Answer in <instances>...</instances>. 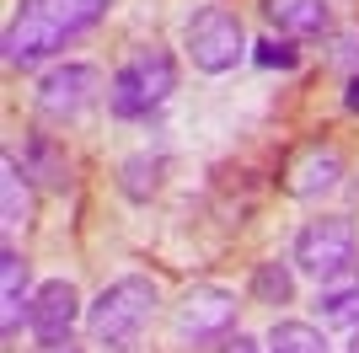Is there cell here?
Here are the masks:
<instances>
[{
    "label": "cell",
    "instance_id": "6",
    "mask_svg": "<svg viewBox=\"0 0 359 353\" xmlns=\"http://www.w3.org/2000/svg\"><path fill=\"white\" fill-rule=\"evenodd\" d=\"M97 97H107V81L86 59H65L54 70H43L38 86H32V107H38V118H48V123H75L81 113L97 107Z\"/></svg>",
    "mask_w": 359,
    "mask_h": 353
},
{
    "label": "cell",
    "instance_id": "17",
    "mask_svg": "<svg viewBox=\"0 0 359 353\" xmlns=\"http://www.w3.org/2000/svg\"><path fill=\"white\" fill-rule=\"evenodd\" d=\"M156 182H161V161H150V155H129V161L118 166V188H123V198H135V204H145L150 193H156Z\"/></svg>",
    "mask_w": 359,
    "mask_h": 353
},
{
    "label": "cell",
    "instance_id": "23",
    "mask_svg": "<svg viewBox=\"0 0 359 353\" xmlns=\"http://www.w3.org/2000/svg\"><path fill=\"white\" fill-rule=\"evenodd\" d=\"M348 353H359V326H354V338H348Z\"/></svg>",
    "mask_w": 359,
    "mask_h": 353
},
{
    "label": "cell",
    "instance_id": "15",
    "mask_svg": "<svg viewBox=\"0 0 359 353\" xmlns=\"http://www.w3.org/2000/svg\"><path fill=\"white\" fill-rule=\"evenodd\" d=\"M252 300L257 305H290L295 300V263H285V257L257 263L252 268Z\"/></svg>",
    "mask_w": 359,
    "mask_h": 353
},
{
    "label": "cell",
    "instance_id": "4",
    "mask_svg": "<svg viewBox=\"0 0 359 353\" xmlns=\"http://www.w3.org/2000/svg\"><path fill=\"white\" fill-rule=\"evenodd\" d=\"M182 54L194 59L198 75H225V70H236L241 59L252 54V43H247L241 16L231 11V6H220V0H210V6H198V11L188 16V27H182Z\"/></svg>",
    "mask_w": 359,
    "mask_h": 353
},
{
    "label": "cell",
    "instance_id": "22",
    "mask_svg": "<svg viewBox=\"0 0 359 353\" xmlns=\"http://www.w3.org/2000/svg\"><path fill=\"white\" fill-rule=\"evenodd\" d=\"M344 113H359V70L344 81Z\"/></svg>",
    "mask_w": 359,
    "mask_h": 353
},
{
    "label": "cell",
    "instance_id": "3",
    "mask_svg": "<svg viewBox=\"0 0 359 353\" xmlns=\"http://www.w3.org/2000/svg\"><path fill=\"white\" fill-rule=\"evenodd\" d=\"M172 91H177V59H172V48L150 43L113 70V81H107V113L135 123V118H150L156 107H166Z\"/></svg>",
    "mask_w": 359,
    "mask_h": 353
},
{
    "label": "cell",
    "instance_id": "13",
    "mask_svg": "<svg viewBox=\"0 0 359 353\" xmlns=\"http://www.w3.org/2000/svg\"><path fill=\"white\" fill-rule=\"evenodd\" d=\"M32 214V193H27V166L16 161L11 150L0 155V225H6V235L22 230Z\"/></svg>",
    "mask_w": 359,
    "mask_h": 353
},
{
    "label": "cell",
    "instance_id": "16",
    "mask_svg": "<svg viewBox=\"0 0 359 353\" xmlns=\"http://www.w3.org/2000/svg\"><path fill=\"white\" fill-rule=\"evenodd\" d=\"M263 342H269V353H327V326H316V321H273Z\"/></svg>",
    "mask_w": 359,
    "mask_h": 353
},
{
    "label": "cell",
    "instance_id": "7",
    "mask_svg": "<svg viewBox=\"0 0 359 353\" xmlns=\"http://www.w3.org/2000/svg\"><path fill=\"white\" fill-rule=\"evenodd\" d=\"M236 289L225 284H194L172 305V342L177 348H198V342H215V338H231L236 326Z\"/></svg>",
    "mask_w": 359,
    "mask_h": 353
},
{
    "label": "cell",
    "instance_id": "14",
    "mask_svg": "<svg viewBox=\"0 0 359 353\" xmlns=\"http://www.w3.org/2000/svg\"><path fill=\"white\" fill-rule=\"evenodd\" d=\"M316 321H322V326H344V321L359 326V279H354V273L316 289Z\"/></svg>",
    "mask_w": 359,
    "mask_h": 353
},
{
    "label": "cell",
    "instance_id": "9",
    "mask_svg": "<svg viewBox=\"0 0 359 353\" xmlns=\"http://www.w3.org/2000/svg\"><path fill=\"white\" fill-rule=\"evenodd\" d=\"M344 182V155L332 145H306L295 161L285 166V193L290 198H322Z\"/></svg>",
    "mask_w": 359,
    "mask_h": 353
},
{
    "label": "cell",
    "instance_id": "21",
    "mask_svg": "<svg viewBox=\"0 0 359 353\" xmlns=\"http://www.w3.org/2000/svg\"><path fill=\"white\" fill-rule=\"evenodd\" d=\"M32 353H86V348H81L75 338H54V342H38Z\"/></svg>",
    "mask_w": 359,
    "mask_h": 353
},
{
    "label": "cell",
    "instance_id": "19",
    "mask_svg": "<svg viewBox=\"0 0 359 353\" xmlns=\"http://www.w3.org/2000/svg\"><path fill=\"white\" fill-rule=\"evenodd\" d=\"M220 353H269V342L247 338V332H236V338H220Z\"/></svg>",
    "mask_w": 359,
    "mask_h": 353
},
{
    "label": "cell",
    "instance_id": "20",
    "mask_svg": "<svg viewBox=\"0 0 359 353\" xmlns=\"http://www.w3.org/2000/svg\"><path fill=\"white\" fill-rule=\"evenodd\" d=\"M332 59H348V64H354V59H359V27H348L344 38H338V48H332Z\"/></svg>",
    "mask_w": 359,
    "mask_h": 353
},
{
    "label": "cell",
    "instance_id": "11",
    "mask_svg": "<svg viewBox=\"0 0 359 353\" xmlns=\"http://www.w3.org/2000/svg\"><path fill=\"white\" fill-rule=\"evenodd\" d=\"M263 16H269V27H279L285 38H316V32L332 27L327 0H263Z\"/></svg>",
    "mask_w": 359,
    "mask_h": 353
},
{
    "label": "cell",
    "instance_id": "2",
    "mask_svg": "<svg viewBox=\"0 0 359 353\" xmlns=\"http://www.w3.org/2000/svg\"><path fill=\"white\" fill-rule=\"evenodd\" d=\"M156 305H161L156 279H145V273H123V279H113L86 305V338H91V348H102V353H135L140 338H145V326H150V316H156Z\"/></svg>",
    "mask_w": 359,
    "mask_h": 353
},
{
    "label": "cell",
    "instance_id": "12",
    "mask_svg": "<svg viewBox=\"0 0 359 353\" xmlns=\"http://www.w3.org/2000/svg\"><path fill=\"white\" fill-rule=\"evenodd\" d=\"M22 166H27V176H38V182L54 188V193L70 188V155H65V145L54 139V134H43V129L27 134V145H22Z\"/></svg>",
    "mask_w": 359,
    "mask_h": 353
},
{
    "label": "cell",
    "instance_id": "8",
    "mask_svg": "<svg viewBox=\"0 0 359 353\" xmlns=\"http://www.w3.org/2000/svg\"><path fill=\"white\" fill-rule=\"evenodd\" d=\"M81 316H86V305H81V289H75L70 279H48V284H38V289H32V316H27V326H32V338H38V342L70 338Z\"/></svg>",
    "mask_w": 359,
    "mask_h": 353
},
{
    "label": "cell",
    "instance_id": "5",
    "mask_svg": "<svg viewBox=\"0 0 359 353\" xmlns=\"http://www.w3.org/2000/svg\"><path fill=\"white\" fill-rule=\"evenodd\" d=\"M290 263L316 284H338L354 273L359 263V230L348 214H322V220H306L290 247Z\"/></svg>",
    "mask_w": 359,
    "mask_h": 353
},
{
    "label": "cell",
    "instance_id": "1",
    "mask_svg": "<svg viewBox=\"0 0 359 353\" xmlns=\"http://www.w3.org/2000/svg\"><path fill=\"white\" fill-rule=\"evenodd\" d=\"M113 11V0H16V16L6 22V64L11 70H32L54 59L70 38L91 32Z\"/></svg>",
    "mask_w": 359,
    "mask_h": 353
},
{
    "label": "cell",
    "instance_id": "18",
    "mask_svg": "<svg viewBox=\"0 0 359 353\" xmlns=\"http://www.w3.org/2000/svg\"><path fill=\"white\" fill-rule=\"evenodd\" d=\"M252 59L263 64V70H295L300 48L290 43V38H263V43H252Z\"/></svg>",
    "mask_w": 359,
    "mask_h": 353
},
{
    "label": "cell",
    "instance_id": "10",
    "mask_svg": "<svg viewBox=\"0 0 359 353\" xmlns=\"http://www.w3.org/2000/svg\"><path fill=\"white\" fill-rule=\"evenodd\" d=\"M32 316V294H27V263H22V251L6 241L0 247V338L16 342V332L27 326Z\"/></svg>",
    "mask_w": 359,
    "mask_h": 353
}]
</instances>
